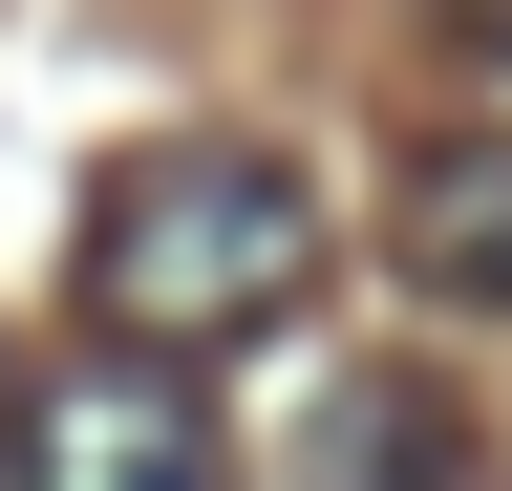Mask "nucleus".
<instances>
[{"label":"nucleus","mask_w":512,"mask_h":491,"mask_svg":"<svg viewBox=\"0 0 512 491\" xmlns=\"http://www.w3.org/2000/svg\"><path fill=\"white\" fill-rule=\"evenodd\" d=\"M320 299V193L278 150H107L86 193V321L107 342H256Z\"/></svg>","instance_id":"f257e3e1"},{"label":"nucleus","mask_w":512,"mask_h":491,"mask_svg":"<svg viewBox=\"0 0 512 491\" xmlns=\"http://www.w3.org/2000/svg\"><path fill=\"white\" fill-rule=\"evenodd\" d=\"M0 491H235V427L171 342H107V363H43L0 406Z\"/></svg>","instance_id":"f03ea898"},{"label":"nucleus","mask_w":512,"mask_h":491,"mask_svg":"<svg viewBox=\"0 0 512 491\" xmlns=\"http://www.w3.org/2000/svg\"><path fill=\"white\" fill-rule=\"evenodd\" d=\"M384 257H406V299H448V321H512V129H448L406 193H384Z\"/></svg>","instance_id":"7ed1b4c3"},{"label":"nucleus","mask_w":512,"mask_h":491,"mask_svg":"<svg viewBox=\"0 0 512 491\" xmlns=\"http://www.w3.org/2000/svg\"><path fill=\"white\" fill-rule=\"evenodd\" d=\"M299 491H470V406H448L427 363H363V385H320Z\"/></svg>","instance_id":"20e7f679"},{"label":"nucleus","mask_w":512,"mask_h":491,"mask_svg":"<svg viewBox=\"0 0 512 491\" xmlns=\"http://www.w3.org/2000/svg\"><path fill=\"white\" fill-rule=\"evenodd\" d=\"M427 22H448V43H470V65H512V0H427Z\"/></svg>","instance_id":"39448f33"}]
</instances>
